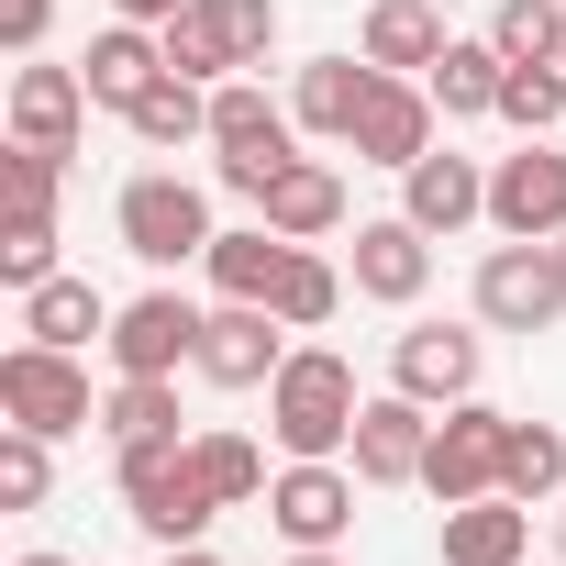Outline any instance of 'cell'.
<instances>
[{"label": "cell", "mask_w": 566, "mask_h": 566, "mask_svg": "<svg viewBox=\"0 0 566 566\" xmlns=\"http://www.w3.org/2000/svg\"><path fill=\"white\" fill-rule=\"evenodd\" d=\"M500 489H511V500H555V489H566V433H555V422H511Z\"/></svg>", "instance_id": "33"}, {"label": "cell", "mask_w": 566, "mask_h": 566, "mask_svg": "<svg viewBox=\"0 0 566 566\" xmlns=\"http://www.w3.org/2000/svg\"><path fill=\"white\" fill-rule=\"evenodd\" d=\"M489 222L522 233V244H555V233H566V156H555L544 134H522V156L489 167Z\"/></svg>", "instance_id": "12"}, {"label": "cell", "mask_w": 566, "mask_h": 566, "mask_svg": "<svg viewBox=\"0 0 566 566\" xmlns=\"http://www.w3.org/2000/svg\"><path fill=\"white\" fill-rule=\"evenodd\" d=\"M0 411H12L23 433H90L101 422V400H90V367L67 356V345H12L0 356Z\"/></svg>", "instance_id": "5"}, {"label": "cell", "mask_w": 566, "mask_h": 566, "mask_svg": "<svg viewBox=\"0 0 566 566\" xmlns=\"http://www.w3.org/2000/svg\"><path fill=\"white\" fill-rule=\"evenodd\" d=\"M112 478H123V500H134V522L156 533V544H200L211 533V489H200V467H189V433H145V444H112Z\"/></svg>", "instance_id": "3"}, {"label": "cell", "mask_w": 566, "mask_h": 566, "mask_svg": "<svg viewBox=\"0 0 566 566\" xmlns=\"http://www.w3.org/2000/svg\"><path fill=\"white\" fill-rule=\"evenodd\" d=\"M522 555H533V511H522L511 489L444 511V566H522Z\"/></svg>", "instance_id": "21"}, {"label": "cell", "mask_w": 566, "mask_h": 566, "mask_svg": "<svg viewBox=\"0 0 566 566\" xmlns=\"http://www.w3.org/2000/svg\"><path fill=\"white\" fill-rule=\"evenodd\" d=\"M23 334L34 345H112V301L90 290V277H45V290H23Z\"/></svg>", "instance_id": "24"}, {"label": "cell", "mask_w": 566, "mask_h": 566, "mask_svg": "<svg viewBox=\"0 0 566 566\" xmlns=\"http://www.w3.org/2000/svg\"><path fill=\"white\" fill-rule=\"evenodd\" d=\"M78 123H90V78H78V67H45V56H23V67H12V134H23V145H56V156H78Z\"/></svg>", "instance_id": "16"}, {"label": "cell", "mask_w": 566, "mask_h": 566, "mask_svg": "<svg viewBox=\"0 0 566 566\" xmlns=\"http://www.w3.org/2000/svg\"><path fill=\"white\" fill-rule=\"evenodd\" d=\"M200 334H211V312L189 301V290H145V301H123L112 312V378H178V367H200Z\"/></svg>", "instance_id": "7"}, {"label": "cell", "mask_w": 566, "mask_h": 566, "mask_svg": "<svg viewBox=\"0 0 566 566\" xmlns=\"http://www.w3.org/2000/svg\"><path fill=\"white\" fill-rule=\"evenodd\" d=\"M56 433H0V511H45V489H56V455H45Z\"/></svg>", "instance_id": "34"}, {"label": "cell", "mask_w": 566, "mask_h": 566, "mask_svg": "<svg viewBox=\"0 0 566 566\" xmlns=\"http://www.w3.org/2000/svg\"><path fill=\"white\" fill-rule=\"evenodd\" d=\"M290 255H301V244L277 233L266 211H255L244 233H211V255H200V266H211V301H277V277H290Z\"/></svg>", "instance_id": "19"}, {"label": "cell", "mask_w": 566, "mask_h": 566, "mask_svg": "<svg viewBox=\"0 0 566 566\" xmlns=\"http://www.w3.org/2000/svg\"><path fill=\"white\" fill-rule=\"evenodd\" d=\"M0 189H12V211H56V189H67V156L12 134V156H0Z\"/></svg>", "instance_id": "36"}, {"label": "cell", "mask_w": 566, "mask_h": 566, "mask_svg": "<svg viewBox=\"0 0 566 566\" xmlns=\"http://www.w3.org/2000/svg\"><path fill=\"white\" fill-rule=\"evenodd\" d=\"M45 34H56V0H0V45L12 56H45Z\"/></svg>", "instance_id": "38"}, {"label": "cell", "mask_w": 566, "mask_h": 566, "mask_svg": "<svg viewBox=\"0 0 566 566\" xmlns=\"http://www.w3.org/2000/svg\"><path fill=\"white\" fill-rule=\"evenodd\" d=\"M290 566H345V555L334 544H290Z\"/></svg>", "instance_id": "41"}, {"label": "cell", "mask_w": 566, "mask_h": 566, "mask_svg": "<svg viewBox=\"0 0 566 566\" xmlns=\"http://www.w3.org/2000/svg\"><path fill=\"white\" fill-rule=\"evenodd\" d=\"M400 211H411L422 233H467V222H489V167L455 156V145H433V156L400 167Z\"/></svg>", "instance_id": "15"}, {"label": "cell", "mask_w": 566, "mask_h": 566, "mask_svg": "<svg viewBox=\"0 0 566 566\" xmlns=\"http://www.w3.org/2000/svg\"><path fill=\"white\" fill-rule=\"evenodd\" d=\"M422 455H433V411H422L411 389H378V400L356 411L345 467H356L367 489H422Z\"/></svg>", "instance_id": "11"}, {"label": "cell", "mask_w": 566, "mask_h": 566, "mask_svg": "<svg viewBox=\"0 0 566 566\" xmlns=\"http://www.w3.org/2000/svg\"><path fill=\"white\" fill-rule=\"evenodd\" d=\"M356 156H367V167H411V156H433V90L378 67V90H367V112H356Z\"/></svg>", "instance_id": "17"}, {"label": "cell", "mask_w": 566, "mask_h": 566, "mask_svg": "<svg viewBox=\"0 0 566 566\" xmlns=\"http://www.w3.org/2000/svg\"><path fill=\"white\" fill-rule=\"evenodd\" d=\"M356 411H367V389H356V367H345L334 345H290V367L266 378V433H277V455H345V444H356Z\"/></svg>", "instance_id": "1"}, {"label": "cell", "mask_w": 566, "mask_h": 566, "mask_svg": "<svg viewBox=\"0 0 566 566\" xmlns=\"http://www.w3.org/2000/svg\"><path fill=\"white\" fill-rule=\"evenodd\" d=\"M167 566H222V555L211 544H167Z\"/></svg>", "instance_id": "40"}, {"label": "cell", "mask_w": 566, "mask_h": 566, "mask_svg": "<svg viewBox=\"0 0 566 566\" xmlns=\"http://www.w3.org/2000/svg\"><path fill=\"white\" fill-rule=\"evenodd\" d=\"M555 555H566V522H555Z\"/></svg>", "instance_id": "43"}, {"label": "cell", "mask_w": 566, "mask_h": 566, "mask_svg": "<svg viewBox=\"0 0 566 566\" xmlns=\"http://www.w3.org/2000/svg\"><path fill=\"white\" fill-rule=\"evenodd\" d=\"M367 90H378V67H367V56H312V67L290 78V112H301V134H323V145H356V112H367Z\"/></svg>", "instance_id": "20"}, {"label": "cell", "mask_w": 566, "mask_h": 566, "mask_svg": "<svg viewBox=\"0 0 566 566\" xmlns=\"http://www.w3.org/2000/svg\"><path fill=\"white\" fill-rule=\"evenodd\" d=\"M112 222H123V255H145V266H200L211 255V200L189 189V178H134L123 200H112Z\"/></svg>", "instance_id": "6"}, {"label": "cell", "mask_w": 566, "mask_h": 566, "mask_svg": "<svg viewBox=\"0 0 566 566\" xmlns=\"http://www.w3.org/2000/svg\"><path fill=\"white\" fill-rule=\"evenodd\" d=\"M45 277H56V211H12V222H0V290H45Z\"/></svg>", "instance_id": "32"}, {"label": "cell", "mask_w": 566, "mask_h": 566, "mask_svg": "<svg viewBox=\"0 0 566 566\" xmlns=\"http://www.w3.org/2000/svg\"><path fill=\"white\" fill-rule=\"evenodd\" d=\"M189 0H112V23H178Z\"/></svg>", "instance_id": "39"}, {"label": "cell", "mask_w": 566, "mask_h": 566, "mask_svg": "<svg viewBox=\"0 0 566 566\" xmlns=\"http://www.w3.org/2000/svg\"><path fill=\"white\" fill-rule=\"evenodd\" d=\"M489 45H500L511 67H566V0H500Z\"/></svg>", "instance_id": "29"}, {"label": "cell", "mask_w": 566, "mask_h": 566, "mask_svg": "<svg viewBox=\"0 0 566 566\" xmlns=\"http://www.w3.org/2000/svg\"><path fill=\"white\" fill-rule=\"evenodd\" d=\"M478 367H489V345H478L467 323H411V334L389 345V389H411L422 411H455V400H478Z\"/></svg>", "instance_id": "10"}, {"label": "cell", "mask_w": 566, "mask_h": 566, "mask_svg": "<svg viewBox=\"0 0 566 566\" xmlns=\"http://www.w3.org/2000/svg\"><path fill=\"white\" fill-rule=\"evenodd\" d=\"M345 277H356V301H389V312H411V301L433 290V233H422L411 211H389V222H356V255H345Z\"/></svg>", "instance_id": "13"}, {"label": "cell", "mask_w": 566, "mask_h": 566, "mask_svg": "<svg viewBox=\"0 0 566 566\" xmlns=\"http://www.w3.org/2000/svg\"><path fill=\"white\" fill-rule=\"evenodd\" d=\"M500 467H511V411H489V400H455V411L433 422L422 489L455 511V500H489V489H500Z\"/></svg>", "instance_id": "8"}, {"label": "cell", "mask_w": 566, "mask_h": 566, "mask_svg": "<svg viewBox=\"0 0 566 566\" xmlns=\"http://www.w3.org/2000/svg\"><path fill=\"white\" fill-rule=\"evenodd\" d=\"M156 45H167V67H178V78H200V90L244 78V45H233V23H222V0H189L178 23H156Z\"/></svg>", "instance_id": "25"}, {"label": "cell", "mask_w": 566, "mask_h": 566, "mask_svg": "<svg viewBox=\"0 0 566 566\" xmlns=\"http://www.w3.org/2000/svg\"><path fill=\"white\" fill-rule=\"evenodd\" d=\"M266 312L290 323V334H323V323L345 312V266H323V255L301 244V255H290V277H277V301H266Z\"/></svg>", "instance_id": "30"}, {"label": "cell", "mask_w": 566, "mask_h": 566, "mask_svg": "<svg viewBox=\"0 0 566 566\" xmlns=\"http://www.w3.org/2000/svg\"><path fill=\"white\" fill-rule=\"evenodd\" d=\"M255 211H266L277 233H290V244H323V233L345 222V178H334L323 156H290V167H277V189H266Z\"/></svg>", "instance_id": "23"}, {"label": "cell", "mask_w": 566, "mask_h": 566, "mask_svg": "<svg viewBox=\"0 0 566 566\" xmlns=\"http://www.w3.org/2000/svg\"><path fill=\"white\" fill-rule=\"evenodd\" d=\"M277 367H290V323H277L266 301H222L211 334H200V378L211 389H266Z\"/></svg>", "instance_id": "14"}, {"label": "cell", "mask_w": 566, "mask_h": 566, "mask_svg": "<svg viewBox=\"0 0 566 566\" xmlns=\"http://www.w3.org/2000/svg\"><path fill=\"white\" fill-rule=\"evenodd\" d=\"M12 566H67V555H45V544H34V555H12Z\"/></svg>", "instance_id": "42"}, {"label": "cell", "mask_w": 566, "mask_h": 566, "mask_svg": "<svg viewBox=\"0 0 566 566\" xmlns=\"http://www.w3.org/2000/svg\"><path fill=\"white\" fill-rule=\"evenodd\" d=\"M222 23H233V45H244V78L266 67V45H277V0H222Z\"/></svg>", "instance_id": "37"}, {"label": "cell", "mask_w": 566, "mask_h": 566, "mask_svg": "<svg viewBox=\"0 0 566 566\" xmlns=\"http://www.w3.org/2000/svg\"><path fill=\"white\" fill-rule=\"evenodd\" d=\"M101 433H112V444L178 433V378H112V389H101Z\"/></svg>", "instance_id": "31"}, {"label": "cell", "mask_w": 566, "mask_h": 566, "mask_svg": "<svg viewBox=\"0 0 566 566\" xmlns=\"http://www.w3.org/2000/svg\"><path fill=\"white\" fill-rule=\"evenodd\" d=\"M211 178L233 189V200H266L277 189V167L301 156V112L290 101H266V78H222L211 90Z\"/></svg>", "instance_id": "2"}, {"label": "cell", "mask_w": 566, "mask_h": 566, "mask_svg": "<svg viewBox=\"0 0 566 566\" xmlns=\"http://www.w3.org/2000/svg\"><path fill=\"white\" fill-rule=\"evenodd\" d=\"M189 467H200V489H211L222 511H255V500H266V455H255L244 433H189Z\"/></svg>", "instance_id": "28"}, {"label": "cell", "mask_w": 566, "mask_h": 566, "mask_svg": "<svg viewBox=\"0 0 566 566\" xmlns=\"http://www.w3.org/2000/svg\"><path fill=\"white\" fill-rule=\"evenodd\" d=\"M500 123L511 134H555L566 123V67H511L500 78Z\"/></svg>", "instance_id": "35"}, {"label": "cell", "mask_w": 566, "mask_h": 566, "mask_svg": "<svg viewBox=\"0 0 566 566\" xmlns=\"http://www.w3.org/2000/svg\"><path fill=\"white\" fill-rule=\"evenodd\" d=\"M478 323H489V334H544V323H566V255L500 233V244L478 255Z\"/></svg>", "instance_id": "4"}, {"label": "cell", "mask_w": 566, "mask_h": 566, "mask_svg": "<svg viewBox=\"0 0 566 566\" xmlns=\"http://www.w3.org/2000/svg\"><path fill=\"white\" fill-rule=\"evenodd\" d=\"M78 78H90V101H101V112H134V101L167 78L156 23H101V34H90V56H78Z\"/></svg>", "instance_id": "18"}, {"label": "cell", "mask_w": 566, "mask_h": 566, "mask_svg": "<svg viewBox=\"0 0 566 566\" xmlns=\"http://www.w3.org/2000/svg\"><path fill=\"white\" fill-rule=\"evenodd\" d=\"M555 255H566V233H555Z\"/></svg>", "instance_id": "44"}, {"label": "cell", "mask_w": 566, "mask_h": 566, "mask_svg": "<svg viewBox=\"0 0 566 566\" xmlns=\"http://www.w3.org/2000/svg\"><path fill=\"white\" fill-rule=\"evenodd\" d=\"M356 467H334V455H290V467H277L266 478V522L277 533H290V544H345L356 533Z\"/></svg>", "instance_id": "9"}, {"label": "cell", "mask_w": 566, "mask_h": 566, "mask_svg": "<svg viewBox=\"0 0 566 566\" xmlns=\"http://www.w3.org/2000/svg\"><path fill=\"white\" fill-rule=\"evenodd\" d=\"M500 78H511V56L478 34V45H444L433 67H422V90H433V112L444 123H478V112H500Z\"/></svg>", "instance_id": "26"}, {"label": "cell", "mask_w": 566, "mask_h": 566, "mask_svg": "<svg viewBox=\"0 0 566 566\" xmlns=\"http://www.w3.org/2000/svg\"><path fill=\"white\" fill-rule=\"evenodd\" d=\"M444 45H455V34H444V0H378L367 34H356V56H367V67H389V78H422Z\"/></svg>", "instance_id": "22"}, {"label": "cell", "mask_w": 566, "mask_h": 566, "mask_svg": "<svg viewBox=\"0 0 566 566\" xmlns=\"http://www.w3.org/2000/svg\"><path fill=\"white\" fill-rule=\"evenodd\" d=\"M123 123H134L145 145H211V90L167 67V78H156V90H145V101H134Z\"/></svg>", "instance_id": "27"}]
</instances>
